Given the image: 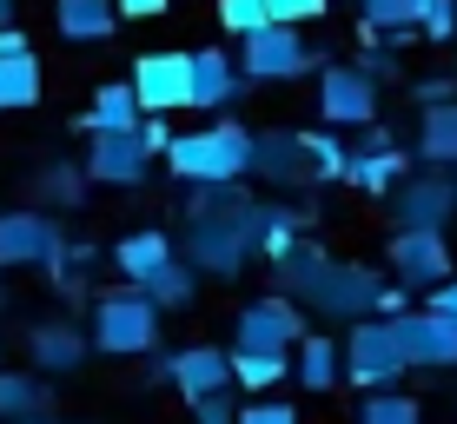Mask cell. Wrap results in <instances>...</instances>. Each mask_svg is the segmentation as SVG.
I'll return each instance as SVG.
<instances>
[{"instance_id":"cell-1","label":"cell","mask_w":457,"mask_h":424,"mask_svg":"<svg viewBox=\"0 0 457 424\" xmlns=\"http://www.w3.org/2000/svg\"><path fill=\"white\" fill-rule=\"evenodd\" d=\"M278 292L298 312H319V319H378V312H404V292L385 286L371 265L332 259L319 245H292L278 259Z\"/></svg>"},{"instance_id":"cell-2","label":"cell","mask_w":457,"mask_h":424,"mask_svg":"<svg viewBox=\"0 0 457 424\" xmlns=\"http://www.w3.org/2000/svg\"><path fill=\"white\" fill-rule=\"evenodd\" d=\"M245 160H252V133L239 120H212L199 133L166 139V172L186 186H232V179H245Z\"/></svg>"},{"instance_id":"cell-3","label":"cell","mask_w":457,"mask_h":424,"mask_svg":"<svg viewBox=\"0 0 457 424\" xmlns=\"http://www.w3.org/2000/svg\"><path fill=\"white\" fill-rule=\"evenodd\" d=\"M87 345H100V352H113V358L153 352V345H160V305H153L139 286L106 292L100 305H93V338Z\"/></svg>"},{"instance_id":"cell-4","label":"cell","mask_w":457,"mask_h":424,"mask_svg":"<svg viewBox=\"0 0 457 424\" xmlns=\"http://www.w3.org/2000/svg\"><path fill=\"white\" fill-rule=\"evenodd\" d=\"M232 67H239V80H298V73L319 67V54H312V40L298 34V27H252V34H239V54H232Z\"/></svg>"},{"instance_id":"cell-5","label":"cell","mask_w":457,"mask_h":424,"mask_svg":"<svg viewBox=\"0 0 457 424\" xmlns=\"http://www.w3.org/2000/svg\"><path fill=\"white\" fill-rule=\"evenodd\" d=\"M338 378H352L358 391H398L404 358H398V338H391L385 319H352V332L338 345Z\"/></svg>"},{"instance_id":"cell-6","label":"cell","mask_w":457,"mask_h":424,"mask_svg":"<svg viewBox=\"0 0 457 424\" xmlns=\"http://www.w3.org/2000/svg\"><path fill=\"white\" fill-rule=\"evenodd\" d=\"M385 199H391V226H398V232H445L451 219H457L451 172H431V166L404 172V179L391 186Z\"/></svg>"},{"instance_id":"cell-7","label":"cell","mask_w":457,"mask_h":424,"mask_svg":"<svg viewBox=\"0 0 457 424\" xmlns=\"http://www.w3.org/2000/svg\"><path fill=\"white\" fill-rule=\"evenodd\" d=\"M305 332H312L305 312H298L286 292H265L232 319V352H292Z\"/></svg>"},{"instance_id":"cell-8","label":"cell","mask_w":457,"mask_h":424,"mask_svg":"<svg viewBox=\"0 0 457 424\" xmlns=\"http://www.w3.org/2000/svg\"><path fill=\"white\" fill-rule=\"evenodd\" d=\"M391 338H398L404 371H451L457 365V325L437 312H391Z\"/></svg>"},{"instance_id":"cell-9","label":"cell","mask_w":457,"mask_h":424,"mask_svg":"<svg viewBox=\"0 0 457 424\" xmlns=\"http://www.w3.org/2000/svg\"><path fill=\"white\" fill-rule=\"evenodd\" d=\"M133 100H139V113H186V100H193V60L186 54H139L133 60Z\"/></svg>"},{"instance_id":"cell-10","label":"cell","mask_w":457,"mask_h":424,"mask_svg":"<svg viewBox=\"0 0 457 424\" xmlns=\"http://www.w3.org/2000/svg\"><path fill=\"white\" fill-rule=\"evenodd\" d=\"M385 265L404 292H431L437 279H451V239L445 232H391Z\"/></svg>"},{"instance_id":"cell-11","label":"cell","mask_w":457,"mask_h":424,"mask_svg":"<svg viewBox=\"0 0 457 424\" xmlns=\"http://www.w3.org/2000/svg\"><path fill=\"white\" fill-rule=\"evenodd\" d=\"M319 120L325 127H371L378 87L358 67H319Z\"/></svg>"},{"instance_id":"cell-12","label":"cell","mask_w":457,"mask_h":424,"mask_svg":"<svg viewBox=\"0 0 457 424\" xmlns=\"http://www.w3.org/2000/svg\"><path fill=\"white\" fill-rule=\"evenodd\" d=\"M67 239L46 212H0V265H60Z\"/></svg>"},{"instance_id":"cell-13","label":"cell","mask_w":457,"mask_h":424,"mask_svg":"<svg viewBox=\"0 0 457 424\" xmlns=\"http://www.w3.org/2000/svg\"><path fill=\"white\" fill-rule=\"evenodd\" d=\"M153 172V153L139 146V133H93L80 179L87 186H139Z\"/></svg>"},{"instance_id":"cell-14","label":"cell","mask_w":457,"mask_h":424,"mask_svg":"<svg viewBox=\"0 0 457 424\" xmlns=\"http://www.w3.org/2000/svg\"><path fill=\"white\" fill-rule=\"evenodd\" d=\"M160 371H166L172 385H179V398H186V404H199V398H226V391H232V358L219 352V345H186V352H172Z\"/></svg>"},{"instance_id":"cell-15","label":"cell","mask_w":457,"mask_h":424,"mask_svg":"<svg viewBox=\"0 0 457 424\" xmlns=\"http://www.w3.org/2000/svg\"><path fill=\"white\" fill-rule=\"evenodd\" d=\"M193 100H186V113H219V106L239 100V67H232V54H219V46H193Z\"/></svg>"},{"instance_id":"cell-16","label":"cell","mask_w":457,"mask_h":424,"mask_svg":"<svg viewBox=\"0 0 457 424\" xmlns=\"http://www.w3.org/2000/svg\"><path fill=\"white\" fill-rule=\"evenodd\" d=\"M245 172H259L265 186H312L305 153H298V133H252V160Z\"/></svg>"},{"instance_id":"cell-17","label":"cell","mask_w":457,"mask_h":424,"mask_svg":"<svg viewBox=\"0 0 457 424\" xmlns=\"http://www.w3.org/2000/svg\"><path fill=\"white\" fill-rule=\"evenodd\" d=\"M411 160L431 166V172H451L457 166V100L418 106V153H411Z\"/></svg>"},{"instance_id":"cell-18","label":"cell","mask_w":457,"mask_h":424,"mask_svg":"<svg viewBox=\"0 0 457 424\" xmlns=\"http://www.w3.org/2000/svg\"><path fill=\"white\" fill-rule=\"evenodd\" d=\"M166 259H179V245H172L166 232H153V226L146 232H126V239L113 245V272L126 279V286H146Z\"/></svg>"},{"instance_id":"cell-19","label":"cell","mask_w":457,"mask_h":424,"mask_svg":"<svg viewBox=\"0 0 457 424\" xmlns=\"http://www.w3.org/2000/svg\"><path fill=\"white\" fill-rule=\"evenodd\" d=\"M404 172H411V153H398V146H358L352 160H345V179H352L358 193H371V199H385Z\"/></svg>"},{"instance_id":"cell-20","label":"cell","mask_w":457,"mask_h":424,"mask_svg":"<svg viewBox=\"0 0 457 424\" xmlns=\"http://www.w3.org/2000/svg\"><path fill=\"white\" fill-rule=\"evenodd\" d=\"M27 352H34L40 371H80L87 365V332H73L67 319H46L27 332Z\"/></svg>"},{"instance_id":"cell-21","label":"cell","mask_w":457,"mask_h":424,"mask_svg":"<svg viewBox=\"0 0 457 424\" xmlns=\"http://www.w3.org/2000/svg\"><path fill=\"white\" fill-rule=\"evenodd\" d=\"M54 27H60V40H113V27H120V13H113V0H54Z\"/></svg>"},{"instance_id":"cell-22","label":"cell","mask_w":457,"mask_h":424,"mask_svg":"<svg viewBox=\"0 0 457 424\" xmlns=\"http://www.w3.org/2000/svg\"><path fill=\"white\" fill-rule=\"evenodd\" d=\"M292 378L305 391H332L338 385V338L332 332H305L292 345Z\"/></svg>"},{"instance_id":"cell-23","label":"cell","mask_w":457,"mask_h":424,"mask_svg":"<svg viewBox=\"0 0 457 424\" xmlns=\"http://www.w3.org/2000/svg\"><path fill=\"white\" fill-rule=\"evenodd\" d=\"M34 100H40V60H34V46L0 54V113H27Z\"/></svg>"},{"instance_id":"cell-24","label":"cell","mask_w":457,"mask_h":424,"mask_svg":"<svg viewBox=\"0 0 457 424\" xmlns=\"http://www.w3.org/2000/svg\"><path fill=\"white\" fill-rule=\"evenodd\" d=\"M80 127H87V133H133V127H139V100H133V87H126V80L93 87V106H87Z\"/></svg>"},{"instance_id":"cell-25","label":"cell","mask_w":457,"mask_h":424,"mask_svg":"<svg viewBox=\"0 0 457 424\" xmlns=\"http://www.w3.org/2000/svg\"><path fill=\"white\" fill-rule=\"evenodd\" d=\"M232 358V385H245L252 398H272V385L292 378V352H226Z\"/></svg>"},{"instance_id":"cell-26","label":"cell","mask_w":457,"mask_h":424,"mask_svg":"<svg viewBox=\"0 0 457 424\" xmlns=\"http://www.w3.org/2000/svg\"><path fill=\"white\" fill-rule=\"evenodd\" d=\"M298 153H305V172H312V179H345V160H352V146L338 139V127L298 133Z\"/></svg>"},{"instance_id":"cell-27","label":"cell","mask_w":457,"mask_h":424,"mask_svg":"<svg viewBox=\"0 0 457 424\" xmlns=\"http://www.w3.org/2000/svg\"><path fill=\"white\" fill-rule=\"evenodd\" d=\"M418 7H424V0H358V13H365V34H391V40H411Z\"/></svg>"},{"instance_id":"cell-28","label":"cell","mask_w":457,"mask_h":424,"mask_svg":"<svg viewBox=\"0 0 457 424\" xmlns=\"http://www.w3.org/2000/svg\"><path fill=\"white\" fill-rule=\"evenodd\" d=\"M358 424H424V412H418V398H404V391H365Z\"/></svg>"},{"instance_id":"cell-29","label":"cell","mask_w":457,"mask_h":424,"mask_svg":"<svg viewBox=\"0 0 457 424\" xmlns=\"http://www.w3.org/2000/svg\"><path fill=\"white\" fill-rule=\"evenodd\" d=\"M139 292H146L160 312H166V305H186V298H193V265H186V259H166V265H160V272H153Z\"/></svg>"},{"instance_id":"cell-30","label":"cell","mask_w":457,"mask_h":424,"mask_svg":"<svg viewBox=\"0 0 457 424\" xmlns=\"http://www.w3.org/2000/svg\"><path fill=\"white\" fill-rule=\"evenodd\" d=\"M40 404H46L40 378H27V371H7V365H0V418H27V412H40Z\"/></svg>"},{"instance_id":"cell-31","label":"cell","mask_w":457,"mask_h":424,"mask_svg":"<svg viewBox=\"0 0 457 424\" xmlns=\"http://www.w3.org/2000/svg\"><path fill=\"white\" fill-rule=\"evenodd\" d=\"M411 34H418V40H431V46H437V40H451V34H457V0H424Z\"/></svg>"},{"instance_id":"cell-32","label":"cell","mask_w":457,"mask_h":424,"mask_svg":"<svg viewBox=\"0 0 457 424\" xmlns=\"http://www.w3.org/2000/svg\"><path fill=\"white\" fill-rule=\"evenodd\" d=\"M272 13H265V0H219V27L226 34H252V27H265Z\"/></svg>"},{"instance_id":"cell-33","label":"cell","mask_w":457,"mask_h":424,"mask_svg":"<svg viewBox=\"0 0 457 424\" xmlns=\"http://www.w3.org/2000/svg\"><path fill=\"white\" fill-rule=\"evenodd\" d=\"M265 13H272L278 27H305V21H325L332 0H265Z\"/></svg>"},{"instance_id":"cell-34","label":"cell","mask_w":457,"mask_h":424,"mask_svg":"<svg viewBox=\"0 0 457 424\" xmlns=\"http://www.w3.org/2000/svg\"><path fill=\"white\" fill-rule=\"evenodd\" d=\"M232 424H298V412H292V404H278V398H252Z\"/></svg>"},{"instance_id":"cell-35","label":"cell","mask_w":457,"mask_h":424,"mask_svg":"<svg viewBox=\"0 0 457 424\" xmlns=\"http://www.w3.org/2000/svg\"><path fill=\"white\" fill-rule=\"evenodd\" d=\"M80 172H67V166H54V172H40V193L46 199H60V206H73V199H80Z\"/></svg>"},{"instance_id":"cell-36","label":"cell","mask_w":457,"mask_h":424,"mask_svg":"<svg viewBox=\"0 0 457 424\" xmlns=\"http://www.w3.org/2000/svg\"><path fill=\"white\" fill-rule=\"evenodd\" d=\"M424 312H437V319H451V325H457V272H451V279H437V286L424 292Z\"/></svg>"},{"instance_id":"cell-37","label":"cell","mask_w":457,"mask_h":424,"mask_svg":"<svg viewBox=\"0 0 457 424\" xmlns=\"http://www.w3.org/2000/svg\"><path fill=\"white\" fill-rule=\"evenodd\" d=\"M133 133H139V146H146L153 160H160V153H166V139H172V127H166L160 113H139V127H133Z\"/></svg>"},{"instance_id":"cell-38","label":"cell","mask_w":457,"mask_h":424,"mask_svg":"<svg viewBox=\"0 0 457 424\" xmlns=\"http://www.w3.org/2000/svg\"><path fill=\"white\" fill-rule=\"evenodd\" d=\"M172 7V0H113L120 21H160V13Z\"/></svg>"},{"instance_id":"cell-39","label":"cell","mask_w":457,"mask_h":424,"mask_svg":"<svg viewBox=\"0 0 457 424\" xmlns=\"http://www.w3.org/2000/svg\"><path fill=\"white\" fill-rule=\"evenodd\" d=\"M411 100H418V106H445V100H457V80H418Z\"/></svg>"},{"instance_id":"cell-40","label":"cell","mask_w":457,"mask_h":424,"mask_svg":"<svg viewBox=\"0 0 457 424\" xmlns=\"http://www.w3.org/2000/svg\"><path fill=\"white\" fill-rule=\"evenodd\" d=\"M193 412H199V424H232V404L226 398H199Z\"/></svg>"},{"instance_id":"cell-41","label":"cell","mask_w":457,"mask_h":424,"mask_svg":"<svg viewBox=\"0 0 457 424\" xmlns=\"http://www.w3.org/2000/svg\"><path fill=\"white\" fill-rule=\"evenodd\" d=\"M13 46H27V34L21 27H0V54H13Z\"/></svg>"},{"instance_id":"cell-42","label":"cell","mask_w":457,"mask_h":424,"mask_svg":"<svg viewBox=\"0 0 457 424\" xmlns=\"http://www.w3.org/2000/svg\"><path fill=\"white\" fill-rule=\"evenodd\" d=\"M21 21V0H0V27H13Z\"/></svg>"},{"instance_id":"cell-43","label":"cell","mask_w":457,"mask_h":424,"mask_svg":"<svg viewBox=\"0 0 457 424\" xmlns=\"http://www.w3.org/2000/svg\"><path fill=\"white\" fill-rule=\"evenodd\" d=\"M7 424H60V418H46V412H27V418H7Z\"/></svg>"},{"instance_id":"cell-44","label":"cell","mask_w":457,"mask_h":424,"mask_svg":"<svg viewBox=\"0 0 457 424\" xmlns=\"http://www.w3.org/2000/svg\"><path fill=\"white\" fill-rule=\"evenodd\" d=\"M451 193H457V166H451Z\"/></svg>"},{"instance_id":"cell-45","label":"cell","mask_w":457,"mask_h":424,"mask_svg":"<svg viewBox=\"0 0 457 424\" xmlns=\"http://www.w3.org/2000/svg\"><path fill=\"white\" fill-rule=\"evenodd\" d=\"M451 46H457V34H451Z\"/></svg>"}]
</instances>
